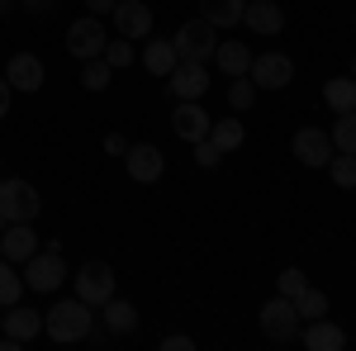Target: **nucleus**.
Returning <instances> with one entry per match:
<instances>
[{"mask_svg": "<svg viewBox=\"0 0 356 351\" xmlns=\"http://www.w3.org/2000/svg\"><path fill=\"white\" fill-rule=\"evenodd\" d=\"M124 166H129V176H134L138 186H157L166 171V157L157 142H129V152H124Z\"/></svg>", "mask_w": 356, "mask_h": 351, "instance_id": "nucleus-9", "label": "nucleus"}, {"mask_svg": "<svg viewBox=\"0 0 356 351\" xmlns=\"http://www.w3.org/2000/svg\"><path fill=\"white\" fill-rule=\"evenodd\" d=\"M247 0H200V19H209L214 28H233L243 24Z\"/></svg>", "mask_w": 356, "mask_h": 351, "instance_id": "nucleus-23", "label": "nucleus"}, {"mask_svg": "<svg viewBox=\"0 0 356 351\" xmlns=\"http://www.w3.org/2000/svg\"><path fill=\"white\" fill-rule=\"evenodd\" d=\"M352 81H356V53H352Z\"/></svg>", "mask_w": 356, "mask_h": 351, "instance_id": "nucleus-40", "label": "nucleus"}, {"mask_svg": "<svg viewBox=\"0 0 356 351\" xmlns=\"http://www.w3.org/2000/svg\"><path fill=\"white\" fill-rule=\"evenodd\" d=\"M195 342L186 337V332H171V337H162V351H191Z\"/></svg>", "mask_w": 356, "mask_h": 351, "instance_id": "nucleus-35", "label": "nucleus"}, {"mask_svg": "<svg viewBox=\"0 0 356 351\" xmlns=\"http://www.w3.org/2000/svg\"><path fill=\"white\" fill-rule=\"evenodd\" d=\"M62 280H67V261H62V252H53V247L33 252L24 261V290H33V295H53Z\"/></svg>", "mask_w": 356, "mask_h": 351, "instance_id": "nucleus-4", "label": "nucleus"}, {"mask_svg": "<svg viewBox=\"0 0 356 351\" xmlns=\"http://www.w3.org/2000/svg\"><path fill=\"white\" fill-rule=\"evenodd\" d=\"M19 299H24V275L15 270V261L0 256V309H10V304H19Z\"/></svg>", "mask_w": 356, "mask_h": 351, "instance_id": "nucleus-26", "label": "nucleus"}, {"mask_svg": "<svg viewBox=\"0 0 356 351\" xmlns=\"http://www.w3.org/2000/svg\"><path fill=\"white\" fill-rule=\"evenodd\" d=\"M0 228H5V218H0Z\"/></svg>", "mask_w": 356, "mask_h": 351, "instance_id": "nucleus-41", "label": "nucleus"}, {"mask_svg": "<svg viewBox=\"0 0 356 351\" xmlns=\"http://www.w3.org/2000/svg\"><path fill=\"white\" fill-rule=\"evenodd\" d=\"M247 76L257 81V90H285V85L295 81V62L285 53H257Z\"/></svg>", "mask_w": 356, "mask_h": 351, "instance_id": "nucleus-10", "label": "nucleus"}, {"mask_svg": "<svg viewBox=\"0 0 356 351\" xmlns=\"http://www.w3.org/2000/svg\"><path fill=\"white\" fill-rule=\"evenodd\" d=\"M43 332L53 337L57 347H72V342H86L90 332H95V309L86 304V299H57L53 309L43 313Z\"/></svg>", "mask_w": 356, "mask_h": 351, "instance_id": "nucleus-1", "label": "nucleus"}, {"mask_svg": "<svg viewBox=\"0 0 356 351\" xmlns=\"http://www.w3.org/2000/svg\"><path fill=\"white\" fill-rule=\"evenodd\" d=\"M209 142L219 147L223 157H228V152H238V147L247 142L243 119H238V114H223V119H214V124H209Z\"/></svg>", "mask_w": 356, "mask_h": 351, "instance_id": "nucleus-22", "label": "nucleus"}, {"mask_svg": "<svg viewBox=\"0 0 356 351\" xmlns=\"http://www.w3.org/2000/svg\"><path fill=\"white\" fill-rule=\"evenodd\" d=\"M138 62L147 67V76H171V67L181 62V53H176V43L171 38H157V33H147V43H143V53H138Z\"/></svg>", "mask_w": 356, "mask_h": 351, "instance_id": "nucleus-16", "label": "nucleus"}, {"mask_svg": "<svg viewBox=\"0 0 356 351\" xmlns=\"http://www.w3.org/2000/svg\"><path fill=\"white\" fill-rule=\"evenodd\" d=\"M0 323H5V318H0Z\"/></svg>", "mask_w": 356, "mask_h": 351, "instance_id": "nucleus-42", "label": "nucleus"}, {"mask_svg": "<svg viewBox=\"0 0 356 351\" xmlns=\"http://www.w3.org/2000/svg\"><path fill=\"white\" fill-rule=\"evenodd\" d=\"M114 76V67L105 62V57H90V62H81V85L86 90H105Z\"/></svg>", "mask_w": 356, "mask_h": 351, "instance_id": "nucleus-31", "label": "nucleus"}, {"mask_svg": "<svg viewBox=\"0 0 356 351\" xmlns=\"http://www.w3.org/2000/svg\"><path fill=\"white\" fill-rule=\"evenodd\" d=\"M171 43H176V53L186 57V62H209L214 48H219V28L209 24V19H186L171 33Z\"/></svg>", "mask_w": 356, "mask_h": 351, "instance_id": "nucleus-3", "label": "nucleus"}, {"mask_svg": "<svg viewBox=\"0 0 356 351\" xmlns=\"http://www.w3.org/2000/svg\"><path fill=\"white\" fill-rule=\"evenodd\" d=\"M43 209V199H38V186L24 181V176H5L0 181V218L5 223H33Z\"/></svg>", "mask_w": 356, "mask_h": 351, "instance_id": "nucleus-2", "label": "nucleus"}, {"mask_svg": "<svg viewBox=\"0 0 356 351\" xmlns=\"http://www.w3.org/2000/svg\"><path fill=\"white\" fill-rule=\"evenodd\" d=\"M228 105H233V114H247L257 105V81L252 76H233L228 81Z\"/></svg>", "mask_w": 356, "mask_h": 351, "instance_id": "nucleus-30", "label": "nucleus"}, {"mask_svg": "<svg viewBox=\"0 0 356 351\" xmlns=\"http://www.w3.org/2000/svg\"><path fill=\"white\" fill-rule=\"evenodd\" d=\"M295 313H300V323L323 318V313H328V295H323V290H314V285H304L300 295H295Z\"/></svg>", "mask_w": 356, "mask_h": 351, "instance_id": "nucleus-25", "label": "nucleus"}, {"mask_svg": "<svg viewBox=\"0 0 356 351\" xmlns=\"http://www.w3.org/2000/svg\"><path fill=\"white\" fill-rule=\"evenodd\" d=\"M323 105H328L332 114L356 109V81H352V76H332V81L323 85Z\"/></svg>", "mask_w": 356, "mask_h": 351, "instance_id": "nucleus-24", "label": "nucleus"}, {"mask_svg": "<svg viewBox=\"0 0 356 351\" xmlns=\"http://www.w3.org/2000/svg\"><path fill=\"white\" fill-rule=\"evenodd\" d=\"M33 252H38V233H33V223H5V228H0V256H5V261L24 266Z\"/></svg>", "mask_w": 356, "mask_h": 351, "instance_id": "nucleus-14", "label": "nucleus"}, {"mask_svg": "<svg viewBox=\"0 0 356 351\" xmlns=\"http://www.w3.org/2000/svg\"><path fill=\"white\" fill-rule=\"evenodd\" d=\"M166 85H171V95H176V100H204V90H209V67L181 57V62L171 67Z\"/></svg>", "mask_w": 356, "mask_h": 351, "instance_id": "nucleus-12", "label": "nucleus"}, {"mask_svg": "<svg viewBox=\"0 0 356 351\" xmlns=\"http://www.w3.org/2000/svg\"><path fill=\"white\" fill-rule=\"evenodd\" d=\"M19 5H24L29 15H48V10H53L57 0H19Z\"/></svg>", "mask_w": 356, "mask_h": 351, "instance_id": "nucleus-37", "label": "nucleus"}, {"mask_svg": "<svg viewBox=\"0 0 356 351\" xmlns=\"http://www.w3.org/2000/svg\"><path fill=\"white\" fill-rule=\"evenodd\" d=\"M100 57L110 62L114 72H124V67H134V62H138V48H134V38H119V33H114L110 43H105V53H100Z\"/></svg>", "mask_w": 356, "mask_h": 351, "instance_id": "nucleus-29", "label": "nucleus"}, {"mask_svg": "<svg viewBox=\"0 0 356 351\" xmlns=\"http://www.w3.org/2000/svg\"><path fill=\"white\" fill-rule=\"evenodd\" d=\"M114 5H119V0H86L90 15H114Z\"/></svg>", "mask_w": 356, "mask_h": 351, "instance_id": "nucleus-36", "label": "nucleus"}, {"mask_svg": "<svg viewBox=\"0 0 356 351\" xmlns=\"http://www.w3.org/2000/svg\"><path fill=\"white\" fill-rule=\"evenodd\" d=\"M290 152H295V162L314 166V171H323V166L332 162V138L328 129H295V138H290Z\"/></svg>", "mask_w": 356, "mask_h": 351, "instance_id": "nucleus-8", "label": "nucleus"}, {"mask_svg": "<svg viewBox=\"0 0 356 351\" xmlns=\"http://www.w3.org/2000/svg\"><path fill=\"white\" fill-rule=\"evenodd\" d=\"M0 181H5V176H0Z\"/></svg>", "mask_w": 356, "mask_h": 351, "instance_id": "nucleus-43", "label": "nucleus"}, {"mask_svg": "<svg viewBox=\"0 0 356 351\" xmlns=\"http://www.w3.org/2000/svg\"><path fill=\"white\" fill-rule=\"evenodd\" d=\"M105 43H110V33H105V24H100V15H86V19H76V24L67 28V53L76 57V62L100 57Z\"/></svg>", "mask_w": 356, "mask_h": 351, "instance_id": "nucleus-7", "label": "nucleus"}, {"mask_svg": "<svg viewBox=\"0 0 356 351\" xmlns=\"http://www.w3.org/2000/svg\"><path fill=\"white\" fill-rule=\"evenodd\" d=\"M0 332H10V337H19V342H33V337L43 332V318H38V309L10 304V309H5V323H0Z\"/></svg>", "mask_w": 356, "mask_h": 351, "instance_id": "nucleus-21", "label": "nucleus"}, {"mask_svg": "<svg viewBox=\"0 0 356 351\" xmlns=\"http://www.w3.org/2000/svg\"><path fill=\"white\" fill-rule=\"evenodd\" d=\"M100 323H105V332L110 337H129V332H138V309L129 304V299H105L100 304Z\"/></svg>", "mask_w": 356, "mask_h": 351, "instance_id": "nucleus-19", "label": "nucleus"}, {"mask_svg": "<svg viewBox=\"0 0 356 351\" xmlns=\"http://www.w3.org/2000/svg\"><path fill=\"white\" fill-rule=\"evenodd\" d=\"M300 313H295V299L275 295L261 304V332L271 337V342H300Z\"/></svg>", "mask_w": 356, "mask_h": 351, "instance_id": "nucleus-5", "label": "nucleus"}, {"mask_svg": "<svg viewBox=\"0 0 356 351\" xmlns=\"http://www.w3.org/2000/svg\"><path fill=\"white\" fill-rule=\"evenodd\" d=\"M304 285H309V275H304L300 266H285L280 275H275V295H285V299H295Z\"/></svg>", "mask_w": 356, "mask_h": 351, "instance_id": "nucleus-32", "label": "nucleus"}, {"mask_svg": "<svg viewBox=\"0 0 356 351\" xmlns=\"http://www.w3.org/2000/svg\"><path fill=\"white\" fill-rule=\"evenodd\" d=\"M328 138H332V152H356V109L337 114V124L328 129Z\"/></svg>", "mask_w": 356, "mask_h": 351, "instance_id": "nucleus-28", "label": "nucleus"}, {"mask_svg": "<svg viewBox=\"0 0 356 351\" xmlns=\"http://www.w3.org/2000/svg\"><path fill=\"white\" fill-rule=\"evenodd\" d=\"M337 190H356V152H332V162L323 166Z\"/></svg>", "mask_w": 356, "mask_h": 351, "instance_id": "nucleus-27", "label": "nucleus"}, {"mask_svg": "<svg viewBox=\"0 0 356 351\" xmlns=\"http://www.w3.org/2000/svg\"><path fill=\"white\" fill-rule=\"evenodd\" d=\"M191 147H195V166H200V171H219L223 152L209 142V138H200V142H191Z\"/></svg>", "mask_w": 356, "mask_h": 351, "instance_id": "nucleus-33", "label": "nucleus"}, {"mask_svg": "<svg viewBox=\"0 0 356 351\" xmlns=\"http://www.w3.org/2000/svg\"><path fill=\"white\" fill-rule=\"evenodd\" d=\"M114 33L119 38H147L152 33V10L143 0H119L114 5Z\"/></svg>", "mask_w": 356, "mask_h": 351, "instance_id": "nucleus-15", "label": "nucleus"}, {"mask_svg": "<svg viewBox=\"0 0 356 351\" xmlns=\"http://www.w3.org/2000/svg\"><path fill=\"white\" fill-rule=\"evenodd\" d=\"M105 152H110V157H124V152H129V138L124 133H105Z\"/></svg>", "mask_w": 356, "mask_h": 351, "instance_id": "nucleus-34", "label": "nucleus"}, {"mask_svg": "<svg viewBox=\"0 0 356 351\" xmlns=\"http://www.w3.org/2000/svg\"><path fill=\"white\" fill-rule=\"evenodd\" d=\"M243 24L252 28V33H261V38H275V33L285 28V10H280L275 0H247Z\"/></svg>", "mask_w": 356, "mask_h": 351, "instance_id": "nucleus-17", "label": "nucleus"}, {"mask_svg": "<svg viewBox=\"0 0 356 351\" xmlns=\"http://www.w3.org/2000/svg\"><path fill=\"white\" fill-rule=\"evenodd\" d=\"M10 10H15V0H0V15H10Z\"/></svg>", "mask_w": 356, "mask_h": 351, "instance_id": "nucleus-39", "label": "nucleus"}, {"mask_svg": "<svg viewBox=\"0 0 356 351\" xmlns=\"http://www.w3.org/2000/svg\"><path fill=\"white\" fill-rule=\"evenodd\" d=\"M300 342L309 351H342V347H347V332H342V327L323 313V318H314V323L300 327Z\"/></svg>", "mask_w": 356, "mask_h": 351, "instance_id": "nucleus-18", "label": "nucleus"}, {"mask_svg": "<svg viewBox=\"0 0 356 351\" xmlns=\"http://www.w3.org/2000/svg\"><path fill=\"white\" fill-rule=\"evenodd\" d=\"M252 57H257V53H252L247 43H238V38H228V43H219V48H214V62H219V72L228 76V81L252 72Z\"/></svg>", "mask_w": 356, "mask_h": 351, "instance_id": "nucleus-20", "label": "nucleus"}, {"mask_svg": "<svg viewBox=\"0 0 356 351\" xmlns=\"http://www.w3.org/2000/svg\"><path fill=\"white\" fill-rule=\"evenodd\" d=\"M76 299H86L90 309H100L105 299H114V266L110 261H81L76 266Z\"/></svg>", "mask_w": 356, "mask_h": 351, "instance_id": "nucleus-6", "label": "nucleus"}, {"mask_svg": "<svg viewBox=\"0 0 356 351\" xmlns=\"http://www.w3.org/2000/svg\"><path fill=\"white\" fill-rule=\"evenodd\" d=\"M10 100H15V90H10V81H5V76H0V119H5V114H10Z\"/></svg>", "mask_w": 356, "mask_h": 351, "instance_id": "nucleus-38", "label": "nucleus"}, {"mask_svg": "<svg viewBox=\"0 0 356 351\" xmlns=\"http://www.w3.org/2000/svg\"><path fill=\"white\" fill-rule=\"evenodd\" d=\"M209 114H204V105L200 100H181V105L171 109V133L181 138V142H200V138H209Z\"/></svg>", "mask_w": 356, "mask_h": 351, "instance_id": "nucleus-13", "label": "nucleus"}, {"mask_svg": "<svg viewBox=\"0 0 356 351\" xmlns=\"http://www.w3.org/2000/svg\"><path fill=\"white\" fill-rule=\"evenodd\" d=\"M5 81L10 90H24V95H38L43 81H48V67L38 62V53H15L5 62Z\"/></svg>", "mask_w": 356, "mask_h": 351, "instance_id": "nucleus-11", "label": "nucleus"}]
</instances>
